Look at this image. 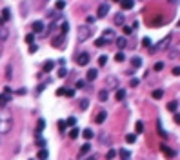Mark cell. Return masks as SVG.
Returning <instances> with one entry per match:
<instances>
[{
    "label": "cell",
    "mask_w": 180,
    "mask_h": 160,
    "mask_svg": "<svg viewBox=\"0 0 180 160\" xmlns=\"http://www.w3.org/2000/svg\"><path fill=\"white\" fill-rule=\"evenodd\" d=\"M106 84H107V86H118V80L115 78V77H107Z\"/></svg>",
    "instance_id": "83f0119b"
},
{
    "label": "cell",
    "mask_w": 180,
    "mask_h": 160,
    "mask_svg": "<svg viewBox=\"0 0 180 160\" xmlns=\"http://www.w3.org/2000/svg\"><path fill=\"white\" fill-rule=\"evenodd\" d=\"M37 144L40 146V149L46 146V140H44V138H40V135H38V133H37Z\"/></svg>",
    "instance_id": "f35d334b"
},
{
    "label": "cell",
    "mask_w": 180,
    "mask_h": 160,
    "mask_svg": "<svg viewBox=\"0 0 180 160\" xmlns=\"http://www.w3.org/2000/svg\"><path fill=\"white\" fill-rule=\"evenodd\" d=\"M0 55H2V44H0Z\"/></svg>",
    "instance_id": "6125c7cd"
},
{
    "label": "cell",
    "mask_w": 180,
    "mask_h": 160,
    "mask_svg": "<svg viewBox=\"0 0 180 160\" xmlns=\"http://www.w3.org/2000/svg\"><path fill=\"white\" fill-rule=\"evenodd\" d=\"M169 40H171V37H166V38H162V40L158 42V46H157V47H151V51H153V53H155V51H164V49L167 47Z\"/></svg>",
    "instance_id": "5b68a950"
},
{
    "label": "cell",
    "mask_w": 180,
    "mask_h": 160,
    "mask_svg": "<svg viewBox=\"0 0 180 160\" xmlns=\"http://www.w3.org/2000/svg\"><path fill=\"white\" fill-rule=\"evenodd\" d=\"M80 135V129L78 127H71V131H69V137H71V140H75Z\"/></svg>",
    "instance_id": "603a6c76"
},
{
    "label": "cell",
    "mask_w": 180,
    "mask_h": 160,
    "mask_svg": "<svg viewBox=\"0 0 180 160\" xmlns=\"http://www.w3.org/2000/svg\"><path fill=\"white\" fill-rule=\"evenodd\" d=\"M91 35H93V29L89 26H80L77 29V40L78 42H86L87 38H91Z\"/></svg>",
    "instance_id": "7a4b0ae2"
},
{
    "label": "cell",
    "mask_w": 180,
    "mask_h": 160,
    "mask_svg": "<svg viewBox=\"0 0 180 160\" xmlns=\"http://www.w3.org/2000/svg\"><path fill=\"white\" fill-rule=\"evenodd\" d=\"M37 49H38L37 44H31V46H29V53H37Z\"/></svg>",
    "instance_id": "c3c4849f"
},
{
    "label": "cell",
    "mask_w": 180,
    "mask_h": 160,
    "mask_svg": "<svg viewBox=\"0 0 180 160\" xmlns=\"http://www.w3.org/2000/svg\"><path fill=\"white\" fill-rule=\"evenodd\" d=\"M124 33H126V35H131V33H133V29L129 27V26H124Z\"/></svg>",
    "instance_id": "f5cc1de1"
},
{
    "label": "cell",
    "mask_w": 180,
    "mask_h": 160,
    "mask_svg": "<svg viewBox=\"0 0 180 160\" xmlns=\"http://www.w3.org/2000/svg\"><path fill=\"white\" fill-rule=\"evenodd\" d=\"M107 13H109V6H107V4H100L98 9H97V17L98 18H104Z\"/></svg>",
    "instance_id": "52a82bcc"
},
{
    "label": "cell",
    "mask_w": 180,
    "mask_h": 160,
    "mask_svg": "<svg viewBox=\"0 0 180 160\" xmlns=\"http://www.w3.org/2000/svg\"><path fill=\"white\" fill-rule=\"evenodd\" d=\"M4 24H6V22H4V20H2V18H0V26H4Z\"/></svg>",
    "instance_id": "91938a15"
},
{
    "label": "cell",
    "mask_w": 180,
    "mask_h": 160,
    "mask_svg": "<svg viewBox=\"0 0 180 160\" xmlns=\"http://www.w3.org/2000/svg\"><path fill=\"white\" fill-rule=\"evenodd\" d=\"M11 127H13V117L7 111L0 113V133H9Z\"/></svg>",
    "instance_id": "6da1fadb"
},
{
    "label": "cell",
    "mask_w": 180,
    "mask_h": 160,
    "mask_svg": "<svg viewBox=\"0 0 180 160\" xmlns=\"http://www.w3.org/2000/svg\"><path fill=\"white\" fill-rule=\"evenodd\" d=\"M131 64H133V67L135 69H137V67H140V66H142V58H138V57H135V58H131Z\"/></svg>",
    "instance_id": "7402d4cb"
},
{
    "label": "cell",
    "mask_w": 180,
    "mask_h": 160,
    "mask_svg": "<svg viewBox=\"0 0 180 160\" xmlns=\"http://www.w3.org/2000/svg\"><path fill=\"white\" fill-rule=\"evenodd\" d=\"M115 98H117L118 102H122V100L126 98V89H118V91H117V95H115Z\"/></svg>",
    "instance_id": "ac0fdd59"
},
{
    "label": "cell",
    "mask_w": 180,
    "mask_h": 160,
    "mask_svg": "<svg viewBox=\"0 0 180 160\" xmlns=\"http://www.w3.org/2000/svg\"><path fill=\"white\" fill-rule=\"evenodd\" d=\"M7 102H11V95H6V93L0 95V106L6 107V106H7Z\"/></svg>",
    "instance_id": "7c38bea8"
},
{
    "label": "cell",
    "mask_w": 180,
    "mask_h": 160,
    "mask_svg": "<svg viewBox=\"0 0 180 160\" xmlns=\"http://www.w3.org/2000/svg\"><path fill=\"white\" fill-rule=\"evenodd\" d=\"M53 67H55V62H53V60H47V62L44 64L42 71H44V73H51V71H53Z\"/></svg>",
    "instance_id": "5bb4252c"
},
{
    "label": "cell",
    "mask_w": 180,
    "mask_h": 160,
    "mask_svg": "<svg viewBox=\"0 0 180 160\" xmlns=\"http://www.w3.org/2000/svg\"><path fill=\"white\" fill-rule=\"evenodd\" d=\"M117 155L122 160H131V153H129L127 149H120V151H117Z\"/></svg>",
    "instance_id": "8fae6325"
},
{
    "label": "cell",
    "mask_w": 180,
    "mask_h": 160,
    "mask_svg": "<svg viewBox=\"0 0 180 160\" xmlns=\"http://www.w3.org/2000/svg\"><path fill=\"white\" fill-rule=\"evenodd\" d=\"M137 86H138V80L133 78V80H131V87H137Z\"/></svg>",
    "instance_id": "9f6ffc18"
},
{
    "label": "cell",
    "mask_w": 180,
    "mask_h": 160,
    "mask_svg": "<svg viewBox=\"0 0 180 160\" xmlns=\"http://www.w3.org/2000/svg\"><path fill=\"white\" fill-rule=\"evenodd\" d=\"M84 86H86V80H78V82H77V87L78 89H82Z\"/></svg>",
    "instance_id": "816d5d0a"
},
{
    "label": "cell",
    "mask_w": 180,
    "mask_h": 160,
    "mask_svg": "<svg viewBox=\"0 0 180 160\" xmlns=\"http://www.w3.org/2000/svg\"><path fill=\"white\" fill-rule=\"evenodd\" d=\"M106 62H107V57H106V55H100V57H98V66L100 67L106 66Z\"/></svg>",
    "instance_id": "836d02e7"
},
{
    "label": "cell",
    "mask_w": 180,
    "mask_h": 160,
    "mask_svg": "<svg viewBox=\"0 0 180 160\" xmlns=\"http://www.w3.org/2000/svg\"><path fill=\"white\" fill-rule=\"evenodd\" d=\"M97 77H98V71H97V69H89V71H87V80H89V82L97 80Z\"/></svg>",
    "instance_id": "2e32d148"
},
{
    "label": "cell",
    "mask_w": 180,
    "mask_h": 160,
    "mask_svg": "<svg viewBox=\"0 0 180 160\" xmlns=\"http://www.w3.org/2000/svg\"><path fill=\"white\" fill-rule=\"evenodd\" d=\"M82 137L86 138V140H91V138L95 137V133L91 131V129H84V131H82Z\"/></svg>",
    "instance_id": "ffe728a7"
},
{
    "label": "cell",
    "mask_w": 180,
    "mask_h": 160,
    "mask_svg": "<svg viewBox=\"0 0 180 160\" xmlns=\"http://www.w3.org/2000/svg\"><path fill=\"white\" fill-rule=\"evenodd\" d=\"M80 109H82V111H84V109H87L89 107V100L87 98H82V100H80V106H78Z\"/></svg>",
    "instance_id": "f546056e"
},
{
    "label": "cell",
    "mask_w": 180,
    "mask_h": 160,
    "mask_svg": "<svg viewBox=\"0 0 180 160\" xmlns=\"http://www.w3.org/2000/svg\"><path fill=\"white\" fill-rule=\"evenodd\" d=\"M66 75H67V69H66V67H60L58 71H57V77H58V78H64Z\"/></svg>",
    "instance_id": "d6a6232c"
},
{
    "label": "cell",
    "mask_w": 180,
    "mask_h": 160,
    "mask_svg": "<svg viewBox=\"0 0 180 160\" xmlns=\"http://www.w3.org/2000/svg\"><path fill=\"white\" fill-rule=\"evenodd\" d=\"M89 151H91V144H89V142H86V144H84V146H82V149H80V157H84V155H86V153H89Z\"/></svg>",
    "instance_id": "e0dca14e"
},
{
    "label": "cell",
    "mask_w": 180,
    "mask_h": 160,
    "mask_svg": "<svg viewBox=\"0 0 180 160\" xmlns=\"http://www.w3.org/2000/svg\"><path fill=\"white\" fill-rule=\"evenodd\" d=\"M164 97V89H155V91H153V98H162Z\"/></svg>",
    "instance_id": "1f68e13d"
},
{
    "label": "cell",
    "mask_w": 180,
    "mask_h": 160,
    "mask_svg": "<svg viewBox=\"0 0 180 160\" xmlns=\"http://www.w3.org/2000/svg\"><path fill=\"white\" fill-rule=\"evenodd\" d=\"M55 7H57L58 11H62V9L66 7V0H57V2H55Z\"/></svg>",
    "instance_id": "484cf974"
},
{
    "label": "cell",
    "mask_w": 180,
    "mask_h": 160,
    "mask_svg": "<svg viewBox=\"0 0 180 160\" xmlns=\"http://www.w3.org/2000/svg\"><path fill=\"white\" fill-rule=\"evenodd\" d=\"M106 118H107V111H104V109L95 115V122H97V124H104V122H106Z\"/></svg>",
    "instance_id": "ba28073f"
},
{
    "label": "cell",
    "mask_w": 180,
    "mask_h": 160,
    "mask_svg": "<svg viewBox=\"0 0 180 160\" xmlns=\"http://www.w3.org/2000/svg\"><path fill=\"white\" fill-rule=\"evenodd\" d=\"M167 109H169V111H175V113H177V109H178V102H177V100L169 102V104H167Z\"/></svg>",
    "instance_id": "cb8c5ba5"
},
{
    "label": "cell",
    "mask_w": 180,
    "mask_h": 160,
    "mask_svg": "<svg viewBox=\"0 0 180 160\" xmlns=\"http://www.w3.org/2000/svg\"><path fill=\"white\" fill-rule=\"evenodd\" d=\"M153 69H155V71H162V69H164V62H157L153 66Z\"/></svg>",
    "instance_id": "60d3db41"
},
{
    "label": "cell",
    "mask_w": 180,
    "mask_h": 160,
    "mask_svg": "<svg viewBox=\"0 0 180 160\" xmlns=\"http://www.w3.org/2000/svg\"><path fill=\"white\" fill-rule=\"evenodd\" d=\"M122 24H124V15L117 13L115 15V26H122Z\"/></svg>",
    "instance_id": "44dd1931"
},
{
    "label": "cell",
    "mask_w": 180,
    "mask_h": 160,
    "mask_svg": "<svg viewBox=\"0 0 180 160\" xmlns=\"http://www.w3.org/2000/svg\"><path fill=\"white\" fill-rule=\"evenodd\" d=\"M86 160H97V155H91V157H87Z\"/></svg>",
    "instance_id": "680465c9"
},
{
    "label": "cell",
    "mask_w": 180,
    "mask_h": 160,
    "mask_svg": "<svg viewBox=\"0 0 180 160\" xmlns=\"http://www.w3.org/2000/svg\"><path fill=\"white\" fill-rule=\"evenodd\" d=\"M64 91H66V87H60V89H57V97H62V95H64Z\"/></svg>",
    "instance_id": "db71d44e"
},
{
    "label": "cell",
    "mask_w": 180,
    "mask_h": 160,
    "mask_svg": "<svg viewBox=\"0 0 180 160\" xmlns=\"http://www.w3.org/2000/svg\"><path fill=\"white\" fill-rule=\"evenodd\" d=\"M135 0H120V7L122 9H133Z\"/></svg>",
    "instance_id": "30bf717a"
},
{
    "label": "cell",
    "mask_w": 180,
    "mask_h": 160,
    "mask_svg": "<svg viewBox=\"0 0 180 160\" xmlns=\"http://www.w3.org/2000/svg\"><path fill=\"white\" fill-rule=\"evenodd\" d=\"M77 64H78V66H87V64H89V53L87 51L80 53L77 57Z\"/></svg>",
    "instance_id": "8992f818"
},
{
    "label": "cell",
    "mask_w": 180,
    "mask_h": 160,
    "mask_svg": "<svg viewBox=\"0 0 180 160\" xmlns=\"http://www.w3.org/2000/svg\"><path fill=\"white\" fill-rule=\"evenodd\" d=\"M6 38H7V29L2 27V29H0V40H6Z\"/></svg>",
    "instance_id": "b9f144b4"
},
{
    "label": "cell",
    "mask_w": 180,
    "mask_h": 160,
    "mask_svg": "<svg viewBox=\"0 0 180 160\" xmlns=\"http://www.w3.org/2000/svg\"><path fill=\"white\" fill-rule=\"evenodd\" d=\"M35 42V35L33 33H27L26 35V44H33Z\"/></svg>",
    "instance_id": "74e56055"
},
{
    "label": "cell",
    "mask_w": 180,
    "mask_h": 160,
    "mask_svg": "<svg viewBox=\"0 0 180 160\" xmlns=\"http://www.w3.org/2000/svg\"><path fill=\"white\" fill-rule=\"evenodd\" d=\"M95 46H97V47H102V46H107V44L104 42L102 38H97V42H95Z\"/></svg>",
    "instance_id": "bcb514c9"
},
{
    "label": "cell",
    "mask_w": 180,
    "mask_h": 160,
    "mask_svg": "<svg viewBox=\"0 0 180 160\" xmlns=\"http://www.w3.org/2000/svg\"><path fill=\"white\" fill-rule=\"evenodd\" d=\"M95 22V17H87V24H93Z\"/></svg>",
    "instance_id": "6f0895ef"
},
{
    "label": "cell",
    "mask_w": 180,
    "mask_h": 160,
    "mask_svg": "<svg viewBox=\"0 0 180 160\" xmlns=\"http://www.w3.org/2000/svg\"><path fill=\"white\" fill-rule=\"evenodd\" d=\"M6 78H7V80L11 78V66H7V67H6Z\"/></svg>",
    "instance_id": "f907efd6"
},
{
    "label": "cell",
    "mask_w": 180,
    "mask_h": 160,
    "mask_svg": "<svg viewBox=\"0 0 180 160\" xmlns=\"http://www.w3.org/2000/svg\"><path fill=\"white\" fill-rule=\"evenodd\" d=\"M98 100H102V102H106V100H107V89H102V91L98 93Z\"/></svg>",
    "instance_id": "f1b7e54d"
},
{
    "label": "cell",
    "mask_w": 180,
    "mask_h": 160,
    "mask_svg": "<svg viewBox=\"0 0 180 160\" xmlns=\"http://www.w3.org/2000/svg\"><path fill=\"white\" fill-rule=\"evenodd\" d=\"M60 31H62L64 37H66V33L69 31V22H66V20H64V22H62V26H60Z\"/></svg>",
    "instance_id": "d4e9b609"
},
{
    "label": "cell",
    "mask_w": 180,
    "mask_h": 160,
    "mask_svg": "<svg viewBox=\"0 0 180 160\" xmlns=\"http://www.w3.org/2000/svg\"><path fill=\"white\" fill-rule=\"evenodd\" d=\"M135 140H137V135H133V133H131V135H126V142H127V144H133Z\"/></svg>",
    "instance_id": "8d00e7d4"
},
{
    "label": "cell",
    "mask_w": 180,
    "mask_h": 160,
    "mask_svg": "<svg viewBox=\"0 0 180 160\" xmlns=\"http://www.w3.org/2000/svg\"><path fill=\"white\" fill-rule=\"evenodd\" d=\"M64 40H66V37L58 35L57 38H53V47H64Z\"/></svg>",
    "instance_id": "9c48e42d"
},
{
    "label": "cell",
    "mask_w": 180,
    "mask_h": 160,
    "mask_svg": "<svg viewBox=\"0 0 180 160\" xmlns=\"http://www.w3.org/2000/svg\"><path fill=\"white\" fill-rule=\"evenodd\" d=\"M173 75H175V77H178V75H180V69H178V66H177V67H173Z\"/></svg>",
    "instance_id": "11a10c76"
},
{
    "label": "cell",
    "mask_w": 180,
    "mask_h": 160,
    "mask_svg": "<svg viewBox=\"0 0 180 160\" xmlns=\"http://www.w3.org/2000/svg\"><path fill=\"white\" fill-rule=\"evenodd\" d=\"M38 158H40V160H46V158H47V149H46V147H42V149L38 151Z\"/></svg>",
    "instance_id": "4dcf8cb0"
},
{
    "label": "cell",
    "mask_w": 180,
    "mask_h": 160,
    "mask_svg": "<svg viewBox=\"0 0 180 160\" xmlns=\"http://www.w3.org/2000/svg\"><path fill=\"white\" fill-rule=\"evenodd\" d=\"M115 42H117V46H118L120 49H124V47L127 46V40L124 38V37H118V38H115Z\"/></svg>",
    "instance_id": "9a60e30c"
},
{
    "label": "cell",
    "mask_w": 180,
    "mask_h": 160,
    "mask_svg": "<svg viewBox=\"0 0 180 160\" xmlns=\"http://www.w3.org/2000/svg\"><path fill=\"white\" fill-rule=\"evenodd\" d=\"M162 151H164V153H166V155H167V157H171V158L175 157V151H171V149H169L167 146H162Z\"/></svg>",
    "instance_id": "e575fe53"
},
{
    "label": "cell",
    "mask_w": 180,
    "mask_h": 160,
    "mask_svg": "<svg viewBox=\"0 0 180 160\" xmlns=\"http://www.w3.org/2000/svg\"><path fill=\"white\" fill-rule=\"evenodd\" d=\"M115 60H117V62H124V60H126V55H124L122 51H120V53H117V55H115Z\"/></svg>",
    "instance_id": "d590c367"
},
{
    "label": "cell",
    "mask_w": 180,
    "mask_h": 160,
    "mask_svg": "<svg viewBox=\"0 0 180 160\" xmlns=\"http://www.w3.org/2000/svg\"><path fill=\"white\" fill-rule=\"evenodd\" d=\"M58 127H60V131H66V122H64V120H60V122H58Z\"/></svg>",
    "instance_id": "681fc988"
},
{
    "label": "cell",
    "mask_w": 180,
    "mask_h": 160,
    "mask_svg": "<svg viewBox=\"0 0 180 160\" xmlns=\"http://www.w3.org/2000/svg\"><path fill=\"white\" fill-rule=\"evenodd\" d=\"M75 124H77V118H67V122H66V126H71V127H75Z\"/></svg>",
    "instance_id": "7bdbcfd3"
},
{
    "label": "cell",
    "mask_w": 180,
    "mask_h": 160,
    "mask_svg": "<svg viewBox=\"0 0 180 160\" xmlns=\"http://www.w3.org/2000/svg\"><path fill=\"white\" fill-rule=\"evenodd\" d=\"M0 18H2L4 22L11 20V9H9V7H4V9H2V17H0Z\"/></svg>",
    "instance_id": "4fadbf2b"
},
{
    "label": "cell",
    "mask_w": 180,
    "mask_h": 160,
    "mask_svg": "<svg viewBox=\"0 0 180 160\" xmlns=\"http://www.w3.org/2000/svg\"><path fill=\"white\" fill-rule=\"evenodd\" d=\"M44 127H46V120H44V118H40V120H38V124H37V133H40Z\"/></svg>",
    "instance_id": "4316f807"
},
{
    "label": "cell",
    "mask_w": 180,
    "mask_h": 160,
    "mask_svg": "<svg viewBox=\"0 0 180 160\" xmlns=\"http://www.w3.org/2000/svg\"><path fill=\"white\" fill-rule=\"evenodd\" d=\"M135 133H144V122H142V120H138V122L137 124H135Z\"/></svg>",
    "instance_id": "d6986e66"
},
{
    "label": "cell",
    "mask_w": 180,
    "mask_h": 160,
    "mask_svg": "<svg viewBox=\"0 0 180 160\" xmlns=\"http://www.w3.org/2000/svg\"><path fill=\"white\" fill-rule=\"evenodd\" d=\"M64 95H66V97H69V98H73V97H75V89H66V91H64Z\"/></svg>",
    "instance_id": "ee69618b"
},
{
    "label": "cell",
    "mask_w": 180,
    "mask_h": 160,
    "mask_svg": "<svg viewBox=\"0 0 180 160\" xmlns=\"http://www.w3.org/2000/svg\"><path fill=\"white\" fill-rule=\"evenodd\" d=\"M142 46H144V47H151V40H149V38L146 37V38L142 40Z\"/></svg>",
    "instance_id": "7dc6e473"
},
{
    "label": "cell",
    "mask_w": 180,
    "mask_h": 160,
    "mask_svg": "<svg viewBox=\"0 0 180 160\" xmlns=\"http://www.w3.org/2000/svg\"><path fill=\"white\" fill-rule=\"evenodd\" d=\"M169 55H171V58H177L178 57V46H175V49H171V53H169Z\"/></svg>",
    "instance_id": "f6af8a7d"
},
{
    "label": "cell",
    "mask_w": 180,
    "mask_h": 160,
    "mask_svg": "<svg viewBox=\"0 0 180 160\" xmlns=\"http://www.w3.org/2000/svg\"><path fill=\"white\" fill-rule=\"evenodd\" d=\"M115 157H117V151H115V149H111V151H107V155H106V158H107V160H113Z\"/></svg>",
    "instance_id": "ab89813d"
},
{
    "label": "cell",
    "mask_w": 180,
    "mask_h": 160,
    "mask_svg": "<svg viewBox=\"0 0 180 160\" xmlns=\"http://www.w3.org/2000/svg\"><path fill=\"white\" fill-rule=\"evenodd\" d=\"M100 38H102L106 44L107 42H113V40L117 38V37H115V29H104V33H102V37H100Z\"/></svg>",
    "instance_id": "3957f363"
},
{
    "label": "cell",
    "mask_w": 180,
    "mask_h": 160,
    "mask_svg": "<svg viewBox=\"0 0 180 160\" xmlns=\"http://www.w3.org/2000/svg\"><path fill=\"white\" fill-rule=\"evenodd\" d=\"M169 2H171V4H177V2H178V0H169Z\"/></svg>",
    "instance_id": "94428289"
},
{
    "label": "cell",
    "mask_w": 180,
    "mask_h": 160,
    "mask_svg": "<svg viewBox=\"0 0 180 160\" xmlns=\"http://www.w3.org/2000/svg\"><path fill=\"white\" fill-rule=\"evenodd\" d=\"M31 29H33V35H35V33H44V29H46V24H44L42 20H37V22L31 24Z\"/></svg>",
    "instance_id": "277c9868"
}]
</instances>
